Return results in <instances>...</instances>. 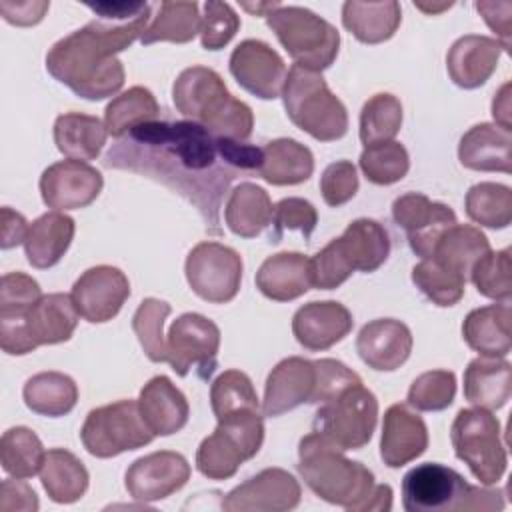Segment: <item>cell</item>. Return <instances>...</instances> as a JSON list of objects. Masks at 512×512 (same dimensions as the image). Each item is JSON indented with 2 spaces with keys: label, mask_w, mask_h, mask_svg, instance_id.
Wrapping results in <instances>:
<instances>
[{
  "label": "cell",
  "mask_w": 512,
  "mask_h": 512,
  "mask_svg": "<svg viewBox=\"0 0 512 512\" xmlns=\"http://www.w3.org/2000/svg\"><path fill=\"white\" fill-rule=\"evenodd\" d=\"M402 506L406 512L502 510L504 492L472 486L456 470L438 462H424L404 474Z\"/></svg>",
  "instance_id": "cell-4"
},
{
  "label": "cell",
  "mask_w": 512,
  "mask_h": 512,
  "mask_svg": "<svg viewBox=\"0 0 512 512\" xmlns=\"http://www.w3.org/2000/svg\"><path fill=\"white\" fill-rule=\"evenodd\" d=\"M38 282L24 272H8L0 280V320H24L42 298Z\"/></svg>",
  "instance_id": "cell-51"
},
{
  "label": "cell",
  "mask_w": 512,
  "mask_h": 512,
  "mask_svg": "<svg viewBox=\"0 0 512 512\" xmlns=\"http://www.w3.org/2000/svg\"><path fill=\"white\" fill-rule=\"evenodd\" d=\"M392 218L404 228L410 250L430 258L440 236L456 224V214L448 204L434 202L420 192H408L392 202Z\"/></svg>",
  "instance_id": "cell-15"
},
{
  "label": "cell",
  "mask_w": 512,
  "mask_h": 512,
  "mask_svg": "<svg viewBox=\"0 0 512 512\" xmlns=\"http://www.w3.org/2000/svg\"><path fill=\"white\" fill-rule=\"evenodd\" d=\"M102 174L82 160H60L50 164L40 176L42 202L58 212L90 206L102 192Z\"/></svg>",
  "instance_id": "cell-16"
},
{
  "label": "cell",
  "mask_w": 512,
  "mask_h": 512,
  "mask_svg": "<svg viewBox=\"0 0 512 512\" xmlns=\"http://www.w3.org/2000/svg\"><path fill=\"white\" fill-rule=\"evenodd\" d=\"M298 472L318 498L348 512H364L376 486L374 474L362 462L346 458L316 432L300 440Z\"/></svg>",
  "instance_id": "cell-3"
},
{
  "label": "cell",
  "mask_w": 512,
  "mask_h": 512,
  "mask_svg": "<svg viewBox=\"0 0 512 512\" xmlns=\"http://www.w3.org/2000/svg\"><path fill=\"white\" fill-rule=\"evenodd\" d=\"M40 482L48 498L56 504L78 502L90 484V476L80 458L64 448H50L40 468Z\"/></svg>",
  "instance_id": "cell-36"
},
{
  "label": "cell",
  "mask_w": 512,
  "mask_h": 512,
  "mask_svg": "<svg viewBox=\"0 0 512 512\" xmlns=\"http://www.w3.org/2000/svg\"><path fill=\"white\" fill-rule=\"evenodd\" d=\"M314 172V156L308 146L294 138H276L262 148L258 176L274 186L306 182Z\"/></svg>",
  "instance_id": "cell-34"
},
{
  "label": "cell",
  "mask_w": 512,
  "mask_h": 512,
  "mask_svg": "<svg viewBox=\"0 0 512 512\" xmlns=\"http://www.w3.org/2000/svg\"><path fill=\"white\" fill-rule=\"evenodd\" d=\"M74 232L76 224L64 212L54 210L38 216L28 226V234L24 238L26 260L38 270L58 264L70 248Z\"/></svg>",
  "instance_id": "cell-31"
},
{
  "label": "cell",
  "mask_w": 512,
  "mask_h": 512,
  "mask_svg": "<svg viewBox=\"0 0 512 512\" xmlns=\"http://www.w3.org/2000/svg\"><path fill=\"white\" fill-rule=\"evenodd\" d=\"M288 118L318 142L340 140L348 132V112L320 72L294 64L282 88Z\"/></svg>",
  "instance_id": "cell-6"
},
{
  "label": "cell",
  "mask_w": 512,
  "mask_h": 512,
  "mask_svg": "<svg viewBox=\"0 0 512 512\" xmlns=\"http://www.w3.org/2000/svg\"><path fill=\"white\" fill-rule=\"evenodd\" d=\"M280 2H260V4H242L244 10L256 14V16H266L270 10H274Z\"/></svg>",
  "instance_id": "cell-63"
},
{
  "label": "cell",
  "mask_w": 512,
  "mask_h": 512,
  "mask_svg": "<svg viewBox=\"0 0 512 512\" xmlns=\"http://www.w3.org/2000/svg\"><path fill=\"white\" fill-rule=\"evenodd\" d=\"M240 16L226 2L208 0L204 4V16L200 26V44L204 50L224 48L238 32Z\"/></svg>",
  "instance_id": "cell-52"
},
{
  "label": "cell",
  "mask_w": 512,
  "mask_h": 512,
  "mask_svg": "<svg viewBox=\"0 0 512 512\" xmlns=\"http://www.w3.org/2000/svg\"><path fill=\"white\" fill-rule=\"evenodd\" d=\"M410 328L394 318H376L364 324L356 336L360 360L378 372L398 370L412 352Z\"/></svg>",
  "instance_id": "cell-22"
},
{
  "label": "cell",
  "mask_w": 512,
  "mask_h": 512,
  "mask_svg": "<svg viewBox=\"0 0 512 512\" xmlns=\"http://www.w3.org/2000/svg\"><path fill=\"white\" fill-rule=\"evenodd\" d=\"M472 222L486 228H506L512 222V190L498 182H480L470 186L464 200Z\"/></svg>",
  "instance_id": "cell-43"
},
{
  "label": "cell",
  "mask_w": 512,
  "mask_h": 512,
  "mask_svg": "<svg viewBox=\"0 0 512 512\" xmlns=\"http://www.w3.org/2000/svg\"><path fill=\"white\" fill-rule=\"evenodd\" d=\"M172 312L170 304L158 298H144L132 316V330L152 362H166L164 320Z\"/></svg>",
  "instance_id": "cell-48"
},
{
  "label": "cell",
  "mask_w": 512,
  "mask_h": 512,
  "mask_svg": "<svg viewBox=\"0 0 512 512\" xmlns=\"http://www.w3.org/2000/svg\"><path fill=\"white\" fill-rule=\"evenodd\" d=\"M390 254V238L384 226L370 218H358L346 226L342 236L330 240L310 258L312 286L334 290L352 272H374Z\"/></svg>",
  "instance_id": "cell-5"
},
{
  "label": "cell",
  "mask_w": 512,
  "mask_h": 512,
  "mask_svg": "<svg viewBox=\"0 0 512 512\" xmlns=\"http://www.w3.org/2000/svg\"><path fill=\"white\" fill-rule=\"evenodd\" d=\"M486 252H490L486 234L476 226L456 222L440 236L430 258H434L444 268L468 278L474 264Z\"/></svg>",
  "instance_id": "cell-38"
},
{
  "label": "cell",
  "mask_w": 512,
  "mask_h": 512,
  "mask_svg": "<svg viewBox=\"0 0 512 512\" xmlns=\"http://www.w3.org/2000/svg\"><path fill=\"white\" fill-rule=\"evenodd\" d=\"M458 160L476 172H512V132L490 122L472 126L458 144Z\"/></svg>",
  "instance_id": "cell-27"
},
{
  "label": "cell",
  "mask_w": 512,
  "mask_h": 512,
  "mask_svg": "<svg viewBox=\"0 0 512 512\" xmlns=\"http://www.w3.org/2000/svg\"><path fill=\"white\" fill-rule=\"evenodd\" d=\"M104 166L152 178L196 206L206 230L220 234L222 198L242 174L222 156L218 138L194 120H150L104 156Z\"/></svg>",
  "instance_id": "cell-1"
},
{
  "label": "cell",
  "mask_w": 512,
  "mask_h": 512,
  "mask_svg": "<svg viewBox=\"0 0 512 512\" xmlns=\"http://www.w3.org/2000/svg\"><path fill=\"white\" fill-rule=\"evenodd\" d=\"M78 316L70 294H44L22 322H0V346L10 356H24L38 346L66 342L76 330Z\"/></svg>",
  "instance_id": "cell-10"
},
{
  "label": "cell",
  "mask_w": 512,
  "mask_h": 512,
  "mask_svg": "<svg viewBox=\"0 0 512 512\" xmlns=\"http://www.w3.org/2000/svg\"><path fill=\"white\" fill-rule=\"evenodd\" d=\"M320 192L328 206L338 208L352 200L358 192V172L350 160L328 164L320 178Z\"/></svg>",
  "instance_id": "cell-54"
},
{
  "label": "cell",
  "mask_w": 512,
  "mask_h": 512,
  "mask_svg": "<svg viewBox=\"0 0 512 512\" xmlns=\"http://www.w3.org/2000/svg\"><path fill=\"white\" fill-rule=\"evenodd\" d=\"M172 102L188 120L202 124L208 132L234 102L222 76L206 66L184 68L172 84Z\"/></svg>",
  "instance_id": "cell-14"
},
{
  "label": "cell",
  "mask_w": 512,
  "mask_h": 512,
  "mask_svg": "<svg viewBox=\"0 0 512 512\" xmlns=\"http://www.w3.org/2000/svg\"><path fill=\"white\" fill-rule=\"evenodd\" d=\"M28 222L26 218L12 210L10 206H2L0 210V246L4 250L14 248L18 244H24V238L28 234Z\"/></svg>",
  "instance_id": "cell-60"
},
{
  "label": "cell",
  "mask_w": 512,
  "mask_h": 512,
  "mask_svg": "<svg viewBox=\"0 0 512 512\" xmlns=\"http://www.w3.org/2000/svg\"><path fill=\"white\" fill-rule=\"evenodd\" d=\"M510 300L474 308L462 322L464 342L488 358H506L512 348Z\"/></svg>",
  "instance_id": "cell-29"
},
{
  "label": "cell",
  "mask_w": 512,
  "mask_h": 512,
  "mask_svg": "<svg viewBox=\"0 0 512 512\" xmlns=\"http://www.w3.org/2000/svg\"><path fill=\"white\" fill-rule=\"evenodd\" d=\"M402 22V10L396 0L342 4L344 28L362 44H380L390 40Z\"/></svg>",
  "instance_id": "cell-33"
},
{
  "label": "cell",
  "mask_w": 512,
  "mask_h": 512,
  "mask_svg": "<svg viewBox=\"0 0 512 512\" xmlns=\"http://www.w3.org/2000/svg\"><path fill=\"white\" fill-rule=\"evenodd\" d=\"M274 206L268 192L252 182H240L230 190L224 206V220L232 234L256 238L272 224Z\"/></svg>",
  "instance_id": "cell-32"
},
{
  "label": "cell",
  "mask_w": 512,
  "mask_h": 512,
  "mask_svg": "<svg viewBox=\"0 0 512 512\" xmlns=\"http://www.w3.org/2000/svg\"><path fill=\"white\" fill-rule=\"evenodd\" d=\"M148 20L150 12L128 22L102 18L88 22L48 50V74L80 98L104 100L114 96L124 86V66L116 54L142 38Z\"/></svg>",
  "instance_id": "cell-2"
},
{
  "label": "cell",
  "mask_w": 512,
  "mask_h": 512,
  "mask_svg": "<svg viewBox=\"0 0 512 512\" xmlns=\"http://www.w3.org/2000/svg\"><path fill=\"white\" fill-rule=\"evenodd\" d=\"M350 310L336 300L308 302L292 316V334L300 346L322 352L338 344L352 330Z\"/></svg>",
  "instance_id": "cell-23"
},
{
  "label": "cell",
  "mask_w": 512,
  "mask_h": 512,
  "mask_svg": "<svg viewBox=\"0 0 512 512\" xmlns=\"http://www.w3.org/2000/svg\"><path fill=\"white\" fill-rule=\"evenodd\" d=\"M38 496L24 478H6L0 484V512H36Z\"/></svg>",
  "instance_id": "cell-57"
},
{
  "label": "cell",
  "mask_w": 512,
  "mask_h": 512,
  "mask_svg": "<svg viewBox=\"0 0 512 512\" xmlns=\"http://www.w3.org/2000/svg\"><path fill=\"white\" fill-rule=\"evenodd\" d=\"M480 12L488 28L498 36L496 40L502 48L510 50V36H512V2L510 0H480L474 4Z\"/></svg>",
  "instance_id": "cell-56"
},
{
  "label": "cell",
  "mask_w": 512,
  "mask_h": 512,
  "mask_svg": "<svg viewBox=\"0 0 512 512\" xmlns=\"http://www.w3.org/2000/svg\"><path fill=\"white\" fill-rule=\"evenodd\" d=\"M392 508V488L388 484H376L364 512H386Z\"/></svg>",
  "instance_id": "cell-62"
},
{
  "label": "cell",
  "mask_w": 512,
  "mask_h": 512,
  "mask_svg": "<svg viewBox=\"0 0 512 512\" xmlns=\"http://www.w3.org/2000/svg\"><path fill=\"white\" fill-rule=\"evenodd\" d=\"M288 56L302 68L322 72L332 66L340 50V32L328 20L304 6L278 4L266 16Z\"/></svg>",
  "instance_id": "cell-7"
},
{
  "label": "cell",
  "mask_w": 512,
  "mask_h": 512,
  "mask_svg": "<svg viewBox=\"0 0 512 512\" xmlns=\"http://www.w3.org/2000/svg\"><path fill=\"white\" fill-rule=\"evenodd\" d=\"M22 398L32 412L48 418H60L74 410L78 402V386L64 372H38L26 380Z\"/></svg>",
  "instance_id": "cell-37"
},
{
  "label": "cell",
  "mask_w": 512,
  "mask_h": 512,
  "mask_svg": "<svg viewBox=\"0 0 512 512\" xmlns=\"http://www.w3.org/2000/svg\"><path fill=\"white\" fill-rule=\"evenodd\" d=\"M316 224H318V212L308 200L296 198V196L282 198L274 206V214H272V226H274L272 242H278L286 230H298L304 236V240H310Z\"/></svg>",
  "instance_id": "cell-53"
},
{
  "label": "cell",
  "mask_w": 512,
  "mask_h": 512,
  "mask_svg": "<svg viewBox=\"0 0 512 512\" xmlns=\"http://www.w3.org/2000/svg\"><path fill=\"white\" fill-rule=\"evenodd\" d=\"M298 480L282 468H264L222 500L226 512H286L300 504Z\"/></svg>",
  "instance_id": "cell-18"
},
{
  "label": "cell",
  "mask_w": 512,
  "mask_h": 512,
  "mask_svg": "<svg viewBox=\"0 0 512 512\" xmlns=\"http://www.w3.org/2000/svg\"><path fill=\"white\" fill-rule=\"evenodd\" d=\"M314 362H316V370H318V380H316V390H314L310 404H322V402L334 398L336 394H340L342 390L362 382L360 376L340 360L320 358Z\"/></svg>",
  "instance_id": "cell-55"
},
{
  "label": "cell",
  "mask_w": 512,
  "mask_h": 512,
  "mask_svg": "<svg viewBox=\"0 0 512 512\" xmlns=\"http://www.w3.org/2000/svg\"><path fill=\"white\" fill-rule=\"evenodd\" d=\"M70 296L84 320L102 324L112 320L122 310L130 296V282L120 268L100 264L80 274Z\"/></svg>",
  "instance_id": "cell-17"
},
{
  "label": "cell",
  "mask_w": 512,
  "mask_h": 512,
  "mask_svg": "<svg viewBox=\"0 0 512 512\" xmlns=\"http://www.w3.org/2000/svg\"><path fill=\"white\" fill-rule=\"evenodd\" d=\"M156 436L146 426L138 400H118L88 412L80 440L88 454L96 458H114L150 444Z\"/></svg>",
  "instance_id": "cell-11"
},
{
  "label": "cell",
  "mask_w": 512,
  "mask_h": 512,
  "mask_svg": "<svg viewBox=\"0 0 512 512\" xmlns=\"http://www.w3.org/2000/svg\"><path fill=\"white\" fill-rule=\"evenodd\" d=\"M200 6L196 2H160L158 14L144 30L140 42L150 46L154 42H174L186 44L200 34L202 16Z\"/></svg>",
  "instance_id": "cell-39"
},
{
  "label": "cell",
  "mask_w": 512,
  "mask_h": 512,
  "mask_svg": "<svg viewBox=\"0 0 512 512\" xmlns=\"http://www.w3.org/2000/svg\"><path fill=\"white\" fill-rule=\"evenodd\" d=\"M318 370L316 362L290 356L280 360L266 378L264 400H262V416H282L304 402H312L316 390Z\"/></svg>",
  "instance_id": "cell-21"
},
{
  "label": "cell",
  "mask_w": 512,
  "mask_h": 512,
  "mask_svg": "<svg viewBox=\"0 0 512 512\" xmlns=\"http://www.w3.org/2000/svg\"><path fill=\"white\" fill-rule=\"evenodd\" d=\"M428 448V428L422 416L412 412L408 404H392L384 412L380 458L388 468H400Z\"/></svg>",
  "instance_id": "cell-24"
},
{
  "label": "cell",
  "mask_w": 512,
  "mask_h": 512,
  "mask_svg": "<svg viewBox=\"0 0 512 512\" xmlns=\"http://www.w3.org/2000/svg\"><path fill=\"white\" fill-rule=\"evenodd\" d=\"M502 52L506 50L496 38L482 34L460 36L446 54L448 76L458 88H480L494 74Z\"/></svg>",
  "instance_id": "cell-25"
},
{
  "label": "cell",
  "mask_w": 512,
  "mask_h": 512,
  "mask_svg": "<svg viewBox=\"0 0 512 512\" xmlns=\"http://www.w3.org/2000/svg\"><path fill=\"white\" fill-rule=\"evenodd\" d=\"M412 282L436 306H454L466 290V278L444 268L434 258H424L412 268Z\"/></svg>",
  "instance_id": "cell-46"
},
{
  "label": "cell",
  "mask_w": 512,
  "mask_h": 512,
  "mask_svg": "<svg viewBox=\"0 0 512 512\" xmlns=\"http://www.w3.org/2000/svg\"><path fill=\"white\" fill-rule=\"evenodd\" d=\"M240 254L220 242H198L186 256L184 272L196 296L212 304L236 298L242 282Z\"/></svg>",
  "instance_id": "cell-12"
},
{
  "label": "cell",
  "mask_w": 512,
  "mask_h": 512,
  "mask_svg": "<svg viewBox=\"0 0 512 512\" xmlns=\"http://www.w3.org/2000/svg\"><path fill=\"white\" fill-rule=\"evenodd\" d=\"M376 422L378 400L374 392L358 382L320 404L312 432L342 452L360 450L370 442Z\"/></svg>",
  "instance_id": "cell-9"
},
{
  "label": "cell",
  "mask_w": 512,
  "mask_h": 512,
  "mask_svg": "<svg viewBox=\"0 0 512 512\" xmlns=\"http://www.w3.org/2000/svg\"><path fill=\"white\" fill-rule=\"evenodd\" d=\"M246 460H250V456L244 446L220 426H216V430L206 436L196 450V468L210 480L232 478Z\"/></svg>",
  "instance_id": "cell-41"
},
{
  "label": "cell",
  "mask_w": 512,
  "mask_h": 512,
  "mask_svg": "<svg viewBox=\"0 0 512 512\" xmlns=\"http://www.w3.org/2000/svg\"><path fill=\"white\" fill-rule=\"evenodd\" d=\"M220 350V328L198 312L178 316L166 334V362L178 376L192 368L200 378H210Z\"/></svg>",
  "instance_id": "cell-13"
},
{
  "label": "cell",
  "mask_w": 512,
  "mask_h": 512,
  "mask_svg": "<svg viewBox=\"0 0 512 512\" xmlns=\"http://www.w3.org/2000/svg\"><path fill=\"white\" fill-rule=\"evenodd\" d=\"M414 6H416L418 10H422V12H426V14H438V12H442V10L452 8L454 4H452V2H442V4H424V2H414Z\"/></svg>",
  "instance_id": "cell-64"
},
{
  "label": "cell",
  "mask_w": 512,
  "mask_h": 512,
  "mask_svg": "<svg viewBox=\"0 0 512 512\" xmlns=\"http://www.w3.org/2000/svg\"><path fill=\"white\" fill-rule=\"evenodd\" d=\"M212 412L218 418L242 412V410H262L258 394L248 374L242 370H224L210 386Z\"/></svg>",
  "instance_id": "cell-47"
},
{
  "label": "cell",
  "mask_w": 512,
  "mask_h": 512,
  "mask_svg": "<svg viewBox=\"0 0 512 512\" xmlns=\"http://www.w3.org/2000/svg\"><path fill=\"white\" fill-rule=\"evenodd\" d=\"M230 72L234 80L260 100L282 96L286 82V64L282 56L262 40H242L230 54Z\"/></svg>",
  "instance_id": "cell-19"
},
{
  "label": "cell",
  "mask_w": 512,
  "mask_h": 512,
  "mask_svg": "<svg viewBox=\"0 0 512 512\" xmlns=\"http://www.w3.org/2000/svg\"><path fill=\"white\" fill-rule=\"evenodd\" d=\"M360 170L372 184L388 186L400 182L410 170V156L404 144L396 140L364 146L360 154Z\"/></svg>",
  "instance_id": "cell-45"
},
{
  "label": "cell",
  "mask_w": 512,
  "mask_h": 512,
  "mask_svg": "<svg viewBox=\"0 0 512 512\" xmlns=\"http://www.w3.org/2000/svg\"><path fill=\"white\" fill-rule=\"evenodd\" d=\"M140 414L154 436H170L182 430L190 416L186 396L168 376L150 378L138 396Z\"/></svg>",
  "instance_id": "cell-26"
},
{
  "label": "cell",
  "mask_w": 512,
  "mask_h": 512,
  "mask_svg": "<svg viewBox=\"0 0 512 512\" xmlns=\"http://www.w3.org/2000/svg\"><path fill=\"white\" fill-rule=\"evenodd\" d=\"M452 448L482 486L502 480L508 454L500 438L498 418L484 408H462L450 428Z\"/></svg>",
  "instance_id": "cell-8"
},
{
  "label": "cell",
  "mask_w": 512,
  "mask_h": 512,
  "mask_svg": "<svg viewBox=\"0 0 512 512\" xmlns=\"http://www.w3.org/2000/svg\"><path fill=\"white\" fill-rule=\"evenodd\" d=\"M470 280L474 282L478 294L506 302L512 296V258L510 248L486 252L472 268Z\"/></svg>",
  "instance_id": "cell-49"
},
{
  "label": "cell",
  "mask_w": 512,
  "mask_h": 512,
  "mask_svg": "<svg viewBox=\"0 0 512 512\" xmlns=\"http://www.w3.org/2000/svg\"><path fill=\"white\" fill-rule=\"evenodd\" d=\"M46 450L34 430L26 426L8 428L0 438V464L12 478H32L40 474Z\"/></svg>",
  "instance_id": "cell-42"
},
{
  "label": "cell",
  "mask_w": 512,
  "mask_h": 512,
  "mask_svg": "<svg viewBox=\"0 0 512 512\" xmlns=\"http://www.w3.org/2000/svg\"><path fill=\"white\" fill-rule=\"evenodd\" d=\"M190 480L188 460L172 450H158L134 460L124 476V486L134 500L158 502L178 492Z\"/></svg>",
  "instance_id": "cell-20"
},
{
  "label": "cell",
  "mask_w": 512,
  "mask_h": 512,
  "mask_svg": "<svg viewBox=\"0 0 512 512\" xmlns=\"http://www.w3.org/2000/svg\"><path fill=\"white\" fill-rule=\"evenodd\" d=\"M402 126V104L394 94L378 92L360 110V142L364 146L392 140Z\"/></svg>",
  "instance_id": "cell-44"
},
{
  "label": "cell",
  "mask_w": 512,
  "mask_h": 512,
  "mask_svg": "<svg viewBox=\"0 0 512 512\" xmlns=\"http://www.w3.org/2000/svg\"><path fill=\"white\" fill-rule=\"evenodd\" d=\"M98 18L112 22H128L146 12H152V4L148 2H98L86 4Z\"/></svg>",
  "instance_id": "cell-59"
},
{
  "label": "cell",
  "mask_w": 512,
  "mask_h": 512,
  "mask_svg": "<svg viewBox=\"0 0 512 512\" xmlns=\"http://www.w3.org/2000/svg\"><path fill=\"white\" fill-rule=\"evenodd\" d=\"M456 396V376L450 370H428L416 376L408 388V406L420 412L446 410Z\"/></svg>",
  "instance_id": "cell-50"
},
{
  "label": "cell",
  "mask_w": 512,
  "mask_h": 512,
  "mask_svg": "<svg viewBox=\"0 0 512 512\" xmlns=\"http://www.w3.org/2000/svg\"><path fill=\"white\" fill-rule=\"evenodd\" d=\"M158 114L160 106L154 94L144 86H132L108 102L104 110V124L108 134L118 140L132 128L150 120H158Z\"/></svg>",
  "instance_id": "cell-40"
},
{
  "label": "cell",
  "mask_w": 512,
  "mask_h": 512,
  "mask_svg": "<svg viewBox=\"0 0 512 512\" xmlns=\"http://www.w3.org/2000/svg\"><path fill=\"white\" fill-rule=\"evenodd\" d=\"M256 288L270 300L290 302L312 288L310 258L300 252L268 256L256 272Z\"/></svg>",
  "instance_id": "cell-28"
},
{
  "label": "cell",
  "mask_w": 512,
  "mask_h": 512,
  "mask_svg": "<svg viewBox=\"0 0 512 512\" xmlns=\"http://www.w3.org/2000/svg\"><path fill=\"white\" fill-rule=\"evenodd\" d=\"M108 138L106 124L90 114L66 112L54 122V144L72 160H94L100 156Z\"/></svg>",
  "instance_id": "cell-35"
},
{
  "label": "cell",
  "mask_w": 512,
  "mask_h": 512,
  "mask_svg": "<svg viewBox=\"0 0 512 512\" xmlns=\"http://www.w3.org/2000/svg\"><path fill=\"white\" fill-rule=\"evenodd\" d=\"M512 396V366L506 358H474L464 370V398L478 408L498 410Z\"/></svg>",
  "instance_id": "cell-30"
},
{
  "label": "cell",
  "mask_w": 512,
  "mask_h": 512,
  "mask_svg": "<svg viewBox=\"0 0 512 512\" xmlns=\"http://www.w3.org/2000/svg\"><path fill=\"white\" fill-rule=\"evenodd\" d=\"M510 82H504L498 92L494 94V100H492V116L496 120L498 126L510 130L512 128V120H510Z\"/></svg>",
  "instance_id": "cell-61"
},
{
  "label": "cell",
  "mask_w": 512,
  "mask_h": 512,
  "mask_svg": "<svg viewBox=\"0 0 512 512\" xmlns=\"http://www.w3.org/2000/svg\"><path fill=\"white\" fill-rule=\"evenodd\" d=\"M48 8H50V2H46V0H26V2L2 0L0 2L2 18L14 26L38 24L44 18V14L48 12Z\"/></svg>",
  "instance_id": "cell-58"
}]
</instances>
